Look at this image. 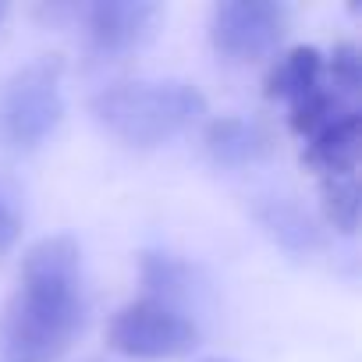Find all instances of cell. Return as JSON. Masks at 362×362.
Here are the masks:
<instances>
[{
  "label": "cell",
  "instance_id": "1",
  "mask_svg": "<svg viewBox=\"0 0 362 362\" xmlns=\"http://www.w3.org/2000/svg\"><path fill=\"white\" fill-rule=\"evenodd\" d=\"M82 249L68 235H50L22 256L18 291L11 295L0 341L15 362H47L68 351L82 330Z\"/></svg>",
  "mask_w": 362,
  "mask_h": 362
},
{
  "label": "cell",
  "instance_id": "2",
  "mask_svg": "<svg viewBox=\"0 0 362 362\" xmlns=\"http://www.w3.org/2000/svg\"><path fill=\"white\" fill-rule=\"evenodd\" d=\"M93 117L124 146L156 149L206 114V96L181 78L117 82L93 96Z\"/></svg>",
  "mask_w": 362,
  "mask_h": 362
},
{
  "label": "cell",
  "instance_id": "3",
  "mask_svg": "<svg viewBox=\"0 0 362 362\" xmlns=\"http://www.w3.org/2000/svg\"><path fill=\"white\" fill-rule=\"evenodd\" d=\"M61 57H43L15 71L0 89V146L11 153L40 149L64 117Z\"/></svg>",
  "mask_w": 362,
  "mask_h": 362
},
{
  "label": "cell",
  "instance_id": "4",
  "mask_svg": "<svg viewBox=\"0 0 362 362\" xmlns=\"http://www.w3.org/2000/svg\"><path fill=\"white\" fill-rule=\"evenodd\" d=\"M107 344L124 358H181L199 344V327L174 305L135 298L107 323Z\"/></svg>",
  "mask_w": 362,
  "mask_h": 362
},
{
  "label": "cell",
  "instance_id": "5",
  "mask_svg": "<svg viewBox=\"0 0 362 362\" xmlns=\"http://www.w3.org/2000/svg\"><path fill=\"white\" fill-rule=\"evenodd\" d=\"M291 11L277 0H224L210 15V43L231 64L270 57L288 36Z\"/></svg>",
  "mask_w": 362,
  "mask_h": 362
},
{
  "label": "cell",
  "instance_id": "6",
  "mask_svg": "<svg viewBox=\"0 0 362 362\" xmlns=\"http://www.w3.org/2000/svg\"><path fill=\"white\" fill-rule=\"evenodd\" d=\"M86 25V47L96 61H117L146 47L163 18V8L153 0H100L78 11Z\"/></svg>",
  "mask_w": 362,
  "mask_h": 362
},
{
  "label": "cell",
  "instance_id": "7",
  "mask_svg": "<svg viewBox=\"0 0 362 362\" xmlns=\"http://www.w3.org/2000/svg\"><path fill=\"white\" fill-rule=\"evenodd\" d=\"M203 149L217 167H249V163H259L274 153V135L259 121L224 114V117H214L206 124Z\"/></svg>",
  "mask_w": 362,
  "mask_h": 362
},
{
  "label": "cell",
  "instance_id": "8",
  "mask_svg": "<svg viewBox=\"0 0 362 362\" xmlns=\"http://www.w3.org/2000/svg\"><path fill=\"white\" fill-rule=\"evenodd\" d=\"M252 217H256L259 228H263L281 249H288L291 256H313V252L323 245L316 221L302 210V203H295V199L284 196V192L256 196Z\"/></svg>",
  "mask_w": 362,
  "mask_h": 362
},
{
  "label": "cell",
  "instance_id": "9",
  "mask_svg": "<svg viewBox=\"0 0 362 362\" xmlns=\"http://www.w3.org/2000/svg\"><path fill=\"white\" fill-rule=\"evenodd\" d=\"M358 149H362V117H358V110H348L305 142V163L316 170L320 181L323 177H355Z\"/></svg>",
  "mask_w": 362,
  "mask_h": 362
},
{
  "label": "cell",
  "instance_id": "10",
  "mask_svg": "<svg viewBox=\"0 0 362 362\" xmlns=\"http://www.w3.org/2000/svg\"><path fill=\"white\" fill-rule=\"evenodd\" d=\"M327 82L323 75V54L316 47H295L288 54H281L263 82V93L270 100H284L288 107L298 103L302 96H309L313 89H320Z\"/></svg>",
  "mask_w": 362,
  "mask_h": 362
},
{
  "label": "cell",
  "instance_id": "11",
  "mask_svg": "<svg viewBox=\"0 0 362 362\" xmlns=\"http://www.w3.org/2000/svg\"><path fill=\"white\" fill-rule=\"evenodd\" d=\"M139 281H142L146 298L174 305L177 298H185L189 288H192V267L181 263L170 252L146 249V252H139Z\"/></svg>",
  "mask_w": 362,
  "mask_h": 362
},
{
  "label": "cell",
  "instance_id": "12",
  "mask_svg": "<svg viewBox=\"0 0 362 362\" xmlns=\"http://www.w3.org/2000/svg\"><path fill=\"white\" fill-rule=\"evenodd\" d=\"M323 217L341 235H355L358 228V177H323L320 181Z\"/></svg>",
  "mask_w": 362,
  "mask_h": 362
},
{
  "label": "cell",
  "instance_id": "13",
  "mask_svg": "<svg viewBox=\"0 0 362 362\" xmlns=\"http://www.w3.org/2000/svg\"><path fill=\"white\" fill-rule=\"evenodd\" d=\"M323 75L327 86L341 96V100H355V93L362 89V54L355 43H337L330 50V57H323Z\"/></svg>",
  "mask_w": 362,
  "mask_h": 362
},
{
  "label": "cell",
  "instance_id": "14",
  "mask_svg": "<svg viewBox=\"0 0 362 362\" xmlns=\"http://www.w3.org/2000/svg\"><path fill=\"white\" fill-rule=\"evenodd\" d=\"M18 238H22V217L8 203H0V252H8Z\"/></svg>",
  "mask_w": 362,
  "mask_h": 362
},
{
  "label": "cell",
  "instance_id": "15",
  "mask_svg": "<svg viewBox=\"0 0 362 362\" xmlns=\"http://www.w3.org/2000/svg\"><path fill=\"white\" fill-rule=\"evenodd\" d=\"M199 362H231V358H199Z\"/></svg>",
  "mask_w": 362,
  "mask_h": 362
},
{
  "label": "cell",
  "instance_id": "16",
  "mask_svg": "<svg viewBox=\"0 0 362 362\" xmlns=\"http://www.w3.org/2000/svg\"><path fill=\"white\" fill-rule=\"evenodd\" d=\"M0 15H4V8H0Z\"/></svg>",
  "mask_w": 362,
  "mask_h": 362
}]
</instances>
